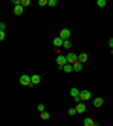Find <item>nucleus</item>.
Wrapping results in <instances>:
<instances>
[{"label":"nucleus","instance_id":"nucleus-1","mask_svg":"<svg viewBox=\"0 0 113 126\" xmlns=\"http://www.w3.org/2000/svg\"><path fill=\"white\" fill-rule=\"evenodd\" d=\"M91 98H92L91 90H81V92H79V102H83V104H87Z\"/></svg>","mask_w":113,"mask_h":126},{"label":"nucleus","instance_id":"nucleus-2","mask_svg":"<svg viewBox=\"0 0 113 126\" xmlns=\"http://www.w3.org/2000/svg\"><path fill=\"white\" fill-rule=\"evenodd\" d=\"M70 36H72L70 28H62V30H60V34H59V38L62 40V42H70Z\"/></svg>","mask_w":113,"mask_h":126},{"label":"nucleus","instance_id":"nucleus-3","mask_svg":"<svg viewBox=\"0 0 113 126\" xmlns=\"http://www.w3.org/2000/svg\"><path fill=\"white\" fill-rule=\"evenodd\" d=\"M66 62H68V64H72V66H74V64L77 62V55L70 51V53H68V55H66Z\"/></svg>","mask_w":113,"mask_h":126},{"label":"nucleus","instance_id":"nucleus-4","mask_svg":"<svg viewBox=\"0 0 113 126\" xmlns=\"http://www.w3.org/2000/svg\"><path fill=\"white\" fill-rule=\"evenodd\" d=\"M57 64H59L60 68L66 66V64H68V62H66V55H60V53H59V55H57Z\"/></svg>","mask_w":113,"mask_h":126},{"label":"nucleus","instance_id":"nucleus-5","mask_svg":"<svg viewBox=\"0 0 113 126\" xmlns=\"http://www.w3.org/2000/svg\"><path fill=\"white\" fill-rule=\"evenodd\" d=\"M19 83H21L23 87H28V85H30V75H21V77H19Z\"/></svg>","mask_w":113,"mask_h":126},{"label":"nucleus","instance_id":"nucleus-6","mask_svg":"<svg viewBox=\"0 0 113 126\" xmlns=\"http://www.w3.org/2000/svg\"><path fill=\"white\" fill-rule=\"evenodd\" d=\"M79 92H81L79 89H75V87H72V90H70V96L74 98L75 102H79Z\"/></svg>","mask_w":113,"mask_h":126},{"label":"nucleus","instance_id":"nucleus-7","mask_svg":"<svg viewBox=\"0 0 113 126\" xmlns=\"http://www.w3.org/2000/svg\"><path fill=\"white\" fill-rule=\"evenodd\" d=\"M42 83V77L38 74H34V75H30V85H40Z\"/></svg>","mask_w":113,"mask_h":126},{"label":"nucleus","instance_id":"nucleus-8","mask_svg":"<svg viewBox=\"0 0 113 126\" xmlns=\"http://www.w3.org/2000/svg\"><path fill=\"white\" fill-rule=\"evenodd\" d=\"M87 109V104H83V102H77V105H75V111L77 113H85Z\"/></svg>","mask_w":113,"mask_h":126},{"label":"nucleus","instance_id":"nucleus-9","mask_svg":"<svg viewBox=\"0 0 113 126\" xmlns=\"http://www.w3.org/2000/svg\"><path fill=\"white\" fill-rule=\"evenodd\" d=\"M62 43H64V42H62V40H60L59 36H57V38L53 40V45H55V49H57V51H60V47H62Z\"/></svg>","mask_w":113,"mask_h":126},{"label":"nucleus","instance_id":"nucleus-10","mask_svg":"<svg viewBox=\"0 0 113 126\" xmlns=\"http://www.w3.org/2000/svg\"><path fill=\"white\" fill-rule=\"evenodd\" d=\"M92 104H94V107H102L104 105V98L102 96H96V98L92 100Z\"/></svg>","mask_w":113,"mask_h":126},{"label":"nucleus","instance_id":"nucleus-11","mask_svg":"<svg viewBox=\"0 0 113 126\" xmlns=\"http://www.w3.org/2000/svg\"><path fill=\"white\" fill-rule=\"evenodd\" d=\"M87 60H89V55H87V53H81V55H77V62L85 64Z\"/></svg>","mask_w":113,"mask_h":126},{"label":"nucleus","instance_id":"nucleus-12","mask_svg":"<svg viewBox=\"0 0 113 126\" xmlns=\"http://www.w3.org/2000/svg\"><path fill=\"white\" fill-rule=\"evenodd\" d=\"M23 11H25V8H23L21 4H19V6H15V8H13V13H15V15H21Z\"/></svg>","mask_w":113,"mask_h":126},{"label":"nucleus","instance_id":"nucleus-13","mask_svg":"<svg viewBox=\"0 0 113 126\" xmlns=\"http://www.w3.org/2000/svg\"><path fill=\"white\" fill-rule=\"evenodd\" d=\"M83 124H85V126H96V124H94V121H92L91 117H85V121H83Z\"/></svg>","mask_w":113,"mask_h":126},{"label":"nucleus","instance_id":"nucleus-14","mask_svg":"<svg viewBox=\"0 0 113 126\" xmlns=\"http://www.w3.org/2000/svg\"><path fill=\"white\" fill-rule=\"evenodd\" d=\"M62 72H66V74H72V72H74V66H72V64H66V66H62Z\"/></svg>","mask_w":113,"mask_h":126},{"label":"nucleus","instance_id":"nucleus-15","mask_svg":"<svg viewBox=\"0 0 113 126\" xmlns=\"http://www.w3.org/2000/svg\"><path fill=\"white\" fill-rule=\"evenodd\" d=\"M40 117H42V121H49V117H51V115H49L47 111H42V113H40Z\"/></svg>","mask_w":113,"mask_h":126},{"label":"nucleus","instance_id":"nucleus-16","mask_svg":"<svg viewBox=\"0 0 113 126\" xmlns=\"http://www.w3.org/2000/svg\"><path fill=\"white\" fill-rule=\"evenodd\" d=\"M81 70H83V64H81V62H75L74 64V72H81Z\"/></svg>","mask_w":113,"mask_h":126},{"label":"nucleus","instance_id":"nucleus-17","mask_svg":"<svg viewBox=\"0 0 113 126\" xmlns=\"http://www.w3.org/2000/svg\"><path fill=\"white\" fill-rule=\"evenodd\" d=\"M96 6L98 8H106V0H96Z\"/></svg>","mask_w":113,"mask_h":126},{"label":"nucleus","instance_id":"nucleus-18","mask_svg":"<svg viewBox=\"0 0 113 126\" xmlns=\"http://www.w3.org/2000/svg\"><path fill=\"white\" fill-rule=\"evenodd\" d=\"M68 115H70V117L77 115V111H75V107H70V109H68Z\"/></svg>","mask_w":113,"mask_h":126},{"label":"nucleus","instance_id":"nucleus-19","mask_svg":"<svg viewBox=\"0 0 113 126\" xmlns=\"http://www.w3.org/2000/svg\"><path fill=\"white\" fill-rule=\"evenodd\" d=\"M21 6H23V8H27V6H30V0H21Z\"/></svg>","mask_w":113,"mask_h":126},{"label":"nucleus","instance_id":"nucleus-20","mask_svg":"<svg viewBox=\"0 0 113 126\" xmlns=\"http://www.w3.org/2000/svg\"><path fill=\"white\" fill-rule=\"evenodd\" d=\"M70 47H72L70 42H64V43H62V49H70Z\"/></svg>","mask_w":113,"mask_h":126},{"label":"nucleus","instance_id":"nucleus-21","mask_svg":"<svg viewBox=\"0 0 113 126\" xmlns=\"http://www.w3.org/2000/svg\"><path fill=\"white\" fill-rule=\"evenodd\" d=\"M4 40H6V32L0 30V42H4Z\"/></svg>","mask_w":113,"mask_h":126},{"label":"nucleus","instance_id":"nucleus-22","mask_svg":"<svg viewBox=\"0 0 113 126\" xmlns=\"http://www.w3.org/2000/svg\"><path fill=\"white\" fill-rule=\"evenodd\" d=\"M38 111H40V113H42V111H45V105H43V104H38Z\"/></svg>","mask_w":113,"mask_h":126},{"label":"nucleus","instance_id":"nucleus-23","mask_svg":"<svg viewBox=\"0 0 113 126\" xmlns=\"http://www.w3.org/2000/svg\"><path fill=\"white\" fill-rule=\"evenodd\" d=\"M47 6H51V8H55V6H57V2H55V0H49V2H47Z\"/></svg>","mask_w":113,"mask_h":126},{"label":"nucleus","instance_id":"nucleus-24","mask_svg":"<svg viewBox=\"0 0 113 126\" xmlns=\"http://www.w3.org/2000/svg\"><path fill=\"white\" fill-rule=\"evenodd\" d=\"M108 45H109V47L113 49V38H109V40H108Z\"/></svg>","mask_w":113,"mask_h":126},{"label":"nucleus","instance_id":"nucleus-25","mask_svg":"<svg viewBox=\"0 0 113 126\" xmlns=\"http://www.w3.org/2000/svg\"><path fill=\"white\" fill-rule=\"evenodd\" d=\"M111 55H113V49H111Z\"/></svg>","mask_w":113,"mask_h":126}]
</instances>
